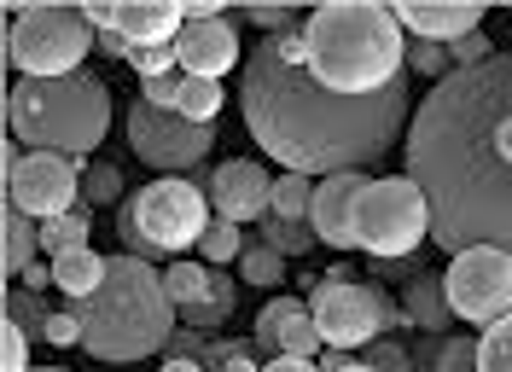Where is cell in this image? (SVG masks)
Returning <instances> with one entry per match:
<instances>
[{"label":"cell","mask_w":512,"mask_h":372,"mask_svg":"<svg viewBox=\"0 0 512 372\" xmlns=\"http://www.w3.org/2000/svg\"><path fill=\"white\" fill-rule=\"evenodd\" d=\"M512 117V53L478 70H448L408 123V181L431 204V239L460 250L512 256V163L495 146V128Z\"/></svg>","instance_id":"obj_1"},{"label":"cell","mask_w":512,"mask_h":372,"mask_svg":"<svg viewBox=\"0 0 512 372\" xmlns=\"http://www.w3.org/2000/svg\"><path fill=\"white\" fill-rule=\"evenodd\" d=\"M239 111L256 146L280 157L291 175H367L390 157L402 140L414 93L408 76L384 93H332L309 76V41L303 30L256 41L245 82H239Z\"/></svg>","instance_id":"obj_2"},{"label":"cell","mask_w":512,"mask_h":372,"mask_svg":"<svg viewBox=\"0 0 512 372\" xmlns=\"http://www.w3.org/2000/svg\"><path fill=\"white\" fill-rule=\"evenodd\" d=\"M76 326H82V349L94 361H146L169 349V338L181 332V309L169 297V285L152 262L140 256H111L105 268V285L94 297L70 303Z\"/></svg>","instance_id":"obj_3"},{"label":"cell","mask_w":512,"mask_h":372,"mask_svg":"<svg viewBox=\"0 0 512 372\" xmlns=\"http://www.w3.org/2000/svg\"><path fill=\"white\" fill-rule=\"evenodd\" d=\"M303 41H309V76L332 93H384L390 82H402L408 64V35L396 24V6L373 0L315 6Z\"/></svg>","instance_id":"obj_4"},{"label":"cell","mask_w":512,"mask_h":372,"mask_svg":"<svg viewBox=\"0 0 512 372\" xmlns=\"http://www.w3.org/2000/svg\"><path fill=\"white\" fill-rule=\"evenodd\" d=\"M6 128L30 146V152H59V157H94L99 140L111 134V93L94 70L35 82L24 76L6 93Z\"/></svg>","instance_id":"obj_5"},{"label":"cell","mask_w":512,"mask_h":372,"mask_svg":"<svg viewBox=\"0 0 512 372\" xmlns=\"http://www.w3.org/2000/svg\"><path fill=\"white\" fill-rule=\"evenodd\" d=\"M210 233V198L204 181H181V175H158L140 186L123 204V245L128 256L152 262V256H181V250L204 245Z\"/></svg>","instance_id":"obj_6"},{"label":"cell","mask_w":512,"mask_h":372,"mask_svg":"<svg viewBox=\"0 0 512 372\" xmlns=\"http://www.w3.org/2000/svg\"><path fill=\"white\" fill-rule=\"evenodd\" d=\"M94 47H99V35L82 6H24L6 24V59L18 64L24 76H35V82L76 76Z\"/></svg>","instance_id":"obj_7"},{"label":"cell","mask_w":512,"mask_h":372,"mask_svg":"<svg viewBox=\"0 0 512 372\" xmlns=\"http://www.w3.org/2000/svg\"><path fill=\"white\" fill-rule=\"evenodd\" d=\"M431 239V204L408 175L396 181H367L361 204H355V250H367L373 262H402L419 256Z\"/></svg>","instance_id":"obj_8"},{"label":"cell","mask_w":512,"mask_h":372,"mask_svg":"<svg viewBox=\"0 0 512 372\" xmlns=\"http://www.w3.org/2000/svg\"><path fill=\"white\" fill-rule=\"evenodd\" d=\"M309 314H315L326 349H367V343L384 338V326H408L402 303H390L367 279H350L344 268H332L309 291Z\"/></svg>","instance_id":"obj_9"},{"label":"cell","mask_w":512,"mask_h":372,"mask_svg":"<svg viewBox=\"0 0 512 372\" xmlns=\"http://www.w3.org/2000/svg\"><path fill=\"white\" fill-rule=\"evenodd\" d=\"M6 204L24 210L30 221L70 216L82 204V163L59 152H30L18 157L6 146Z\"/></svg>","instance_id":"obj_10"},{"label":"cell","mask_w":512,"mask_h":372,"mask_svg":"<svg viewBox=\"0 0 512 372\" xmlns=\"http://www.w3.org/2000/svg\"><path fill=\"white\" fill-rule=\"evenodd\" d=\"M448 309L454 320H472V326H495L512 314V256L507 250H460L443 274Z\"/></svg>","instance_id":"obj_11"},{"label":"cell","mask_w":512,"mask_h":372,"mask_svg":"<svg viewBox=\"0 0 512 372\" xmlns=\"http://www.w3.org/2000/svg\"><path fill=\"white\" fill-rule=\"evenodd\" d=\"M128 146H134L140 163H152L158 175H181V169H198L210 157L216 128L187 123L181 111H158V105L134 99V111H128Z\"/></svg>","instance_id":"obj_12"},{"label":"cell","mask_w":512,"mask_h":372,"mask_svg":"<svg viewBox=\"0 0 512 372\" xmlns=\"http://www.w3.org/2000/svg\"><path fill=\"white\" fill-rule=\"evenodd\" d=\"M210 210H216V221H262L268 210H274V175L256 163V157H227V163H216V175H210Z\"/></svg>","instance_id":"obj_13"},{"label":"cell","mask_w":512,"mask_h":372,"mask_svg":"<svg viewBox=\"0 0 512 372\" xmlns=\"http://www.w3.org/2000/svg\"><path fill=\"white\" fill-rule=\"evenodd\" d=\"M175 53H181V76L222 82L239 64V30H233V18H198V24L175 35Z\"/></svg>","instance_id":"obj_14"},{"label":"cell","mask_w":512,"mask_h":372,"mask_svg":"<svg viewBox=\"0 0 512 372\" xmlns=\"http://www.w3.org/2000/svg\"><path fill=\"white\" fill-rule=\"evenodd\" d=\"M373 175H326L315 186V239L332 250H355V204Z\"/></svg>","instance_id":"obj_15"},{"label":"cell","mask_w":512,"mask_h":372,"mask_svg":"<svg viewBox=\"0 0 512 372\" xmlns=\"http://www.w3.org/2000/svg\"><path fill=\"white\" fill-rule=\"evenodd\" d=\"M396 24L414 35V41H466V35L483 30V6H419V0H402L396 6Z\"/></svg>","instance_id":"obj_16"},{"label":"cell","mask_w":512,"mask_h":372,"mask_svg":"<svg viewBox=\"0 0 512 372\" xmlns=\"http://www.w3.org/2000/svg\"><path fill=\"white\" fill-rule=\"evenodd\" d=\"M187 30V6L175 0H123L117 6V35L128 47H146V41H175Z\"/></svg>","instance_id":"obj_17"},{"label":"cell","mask_w":512,"mask_h":372,"mask_svg":"<svg viewBox=\"0 0 512 372\" xmlns=\"http://www.w3.org/2000/svg\"><path fill=\"white\" fill-rule=\"evenodd\" d=\"M402 314H408V326L419 332H443L454 309H448V291H443V274H414L408 279V291H402Z\"/></svg>","instance_id":"obj_18"},{"label":"cell","mask_w":512,"mask_h":372,"mask_svg":"<svg viewBox=\"0 0 512 372\" xmlns=\"http://www.w3.org/2000/svg\"><path fill=\"white\" fill-rule=\"evenodd\" d=\"M105 268H111V256H99V250H70L53 262V291H64V303H82V297H94L99 285H105Z\"/></svg>","instance_id":"obj_19"},{"label":"cell","mask_w":512,"mask_h":372,"mask_svg":"<svg viewBox=\"0 0 512 372\" xmlns=\"http://www.w3.org/2000/svg\"><path fill=\"white\" fill-rule=\"evenodd\" d=\"M41 250V221H30L24 210H0V262H6V274L24 279V268H35L30 256Z\"/></svg>","instance_id":"obj_20"},{"label":"cell","mask_w":512,"mask_h":372,"mask_svg":"<svg viewBox=\"0 0 512 372\" xmlns=\"http://www.w3.org/2000/svg\"><path fill=\"white\" fill-rule=\"evenodd\" d=\"M233 303H239V279H227L222 268H216V279H210V297H204V303H192V309H181V326H187V332H198V338H210L227 314H233Z\"/></svg>","instance_id":"obj_21"},{"label":"cell","mask_w":512,"mask_h":372,"mask_svg":"<svg viewBox=\"0 0 512 372\" xmlns=\"http://www.w3.org/2000/svg\"><path fill=\"white\" fill-rule=\"evenodd\" d=\"M88 216H94V204L82 198L70 216L41 221V250H47L53 262H59V256H70V250H88V233H94V227H88Z\"/></svg>","instance_id":"obj_22"},{"label":"cell","mask_w":512,"mask_h":372,"mask_svg":"<svg viewBox=\"0 0 512 372\" xmlns=\"http://www.w3.org/2000/svg\"><path fill=\"white\" fill-rule=\"evenodd\" d=\"M256 239L268 250H280V256H309V250L320 245L309 221H286V216H262L256 221Z\"/></svg>","instance_id":"obj_23"},{"label":"cell","mask_w":512,"mask_h":372,"mask_svg":"<svg viewBox=\"0 0 512 372\" xmlns=\"http://www.w3.org/2000/svg\"><path fill=\"white\" fill-rule=\"evenodd\" d=\"M315 186L320 181H309V175H280V181H274V210H268V216H286V221H309V227H315Z\"/></svg>","instance_id":"obj_24"},{"label":"cell","mask_w":512,"mask_h":372,"mask_svg":"<svg viewBox=\"0 0 512 372\" xmlns=\"http://www.w3.org/2000/svg\"><path fill=\"white\" fill-rule=\"evenodd\" d=\"M210 279H216V268H204V262H169V268H163V285H169L175 309L204 303V297H210Z\"/></svg>","instance_id":"obj_25"},{"label":"cell","mask_w":512,"mask_h":372,"mask_svg":"<svg viewBox=\"0 0 512 372\" xmlns=\"http://www.w3.org/2000/svg\"><path fill=\"white\" fill-rule=\"evenodd\" d=\"M222 82H204V76H181V117L187 123H204V128H216V111H222Z\"/></svg>","instance_id":"obj_26"},{"label":"cell","mask_w":512,"mask_h":372,"mask_svg":"<svg viewBox=\"0 0 512 372\" xmlns=\"http://www.w3.org/2000/svg\"><path fill=\"white\" fill-rule=\"evenodd\" d=\"M239 279H251V285H262V291H274V285H286V256L256 239V245H245V256H239Z\"/></svg>","instance_id":"obj_27"},{"label":"cell","mask_w":512,"mask_h":372,"mask_svg":"<svg viewBox=\"0 0 512 372\" xmlns=\"http://www.w3.org/2000/svg\"><path fill=\"white\" fill-rule=\"evenodd\" d=\"M128 64L140 70V82H158V76L181 70V53H175V41H146V47H128Z\"/></svg>","instance_id":"obj_28"},{"label":"cell","mask_w":512,"mask_h":372,"mask_svg":"<svg viewBox=\"0 0 512 372\" xmlns=\"http://www.w3.org/2000/svg\"><path fill=\"white\" fill-rule=\"evenodd\" d=\"M478 372H512V314L483 326L478 338Z\"/></svg>","instance_id":"obj_29"},{"label":"cell","mask_w":512,"mask_h":372,"mask_svg":"<svg viewBox=\"0 0 512 372\" xmlns=\"http://www.w3.org/2000/svg\"><path fill=\"white\" fill-rule=\"evenodd\" d=\"M303 309H309L303 297H274L268 309L256 314V332H251V349H256V355H268V349H274V332L286 326L291 314H303Z\"/></svg>","instance_id":"obj_30"},{"label":"cell","mask_w":512,"mask_h":372,"mask_svg":"<svg viewBox=\"0 0 512 372\" xmlns=\"http://www.w3.org/2000/svg\"><path fill=\"white\" fill-rule=\"evenodd\" d=\"M204 268H222V262H239L245 256V233L233 227V221H210V233H204Z\"/></svg>","instance_id":"obj_31"},{"label":"cell","mask_w":512,"mask_h":372,"mask_svg":"<svg viewBox=\"0 0 512 372\" xmlns=\"http://www.w3.org/2000/svg\"><path fill=\"white\" fill-rule=\"evenodd\" d=\"M82 198L88 204H117L123 198V169L117 163H82Z\"/></svg>","instance_id":"obj_32"},{"label":"cell","mask_w":512,"mask_h":372,"mask_svg":"<svg viewBox=\"0 0 512 372\" xmlns=\"http://www.w3.org/2000/svg\"><path fill=\"white\" fill-rule=\"evenodd\" d=\"M6 320L24 326L30 338H47V320H53V314L41 309V291H6Z\"/></svg>","instance_id":"obj_33"},{"label":"cell","mask_w":512,"mask_h":372,"mask_svg":"<svg viewBox=\"0 0 512 372\" xmlns=\"http://www.w3.org/2000/svg\"><path fill=\"white\" fill-rule=\"evenodd\" d=\"M239 18H245L251 30H262V35H291V30H303V24H309V18H303V12H291V6H245Z\"/></svg>","instance_id":"obj_34"},{"label":"cell","mask_w":512,"mask_h":372,"mask_svg":"<svg viewBox=\"0 0 512 372\" xmlns=\"http://www.w3.org/2000/svg\"><path fill=\"white\" fill-rule=\"evenodd\" d=\"M408 70L431 76V82H443L448 70H454V59H448L443 41H414V35H408Z\"/></svg>","instance_id":"obj_35"},{"label":"cell","mask_w":512,"mask_h":372,"mask_svg":"<svg viewBox=\"0 0 512 372\" xmlns=\"http://www.w3.org/2000/svg\"><path fill=\"white\" fill-rule=\"evenodd\" d=\"M0 372H35L30 367V332L24 326H0Z\"/></svg>","instance_id":"obj_36"},{"label":"cell","mask_w":512,"mask_h":372,"mask_svg":"<svg viewBox=\"0 0 512 372\" xmlns=\"http://www.w3.org/2000/svg\"><path fill=\"white\" fill-rule=\"evenodd\" d=\"M437 372H478V338H448L437 349Z\"/></svg>","instance_id":"obj_37"},{"label":"cell","mask_w":512,"mask_h":372,"mask_svg":"<svg viewBox=\"0 0 512 372\" xmlns=\"http://www.w3.org/2000/svg\"><path fill=\"white\" fill-rule=\"evenodd\" d=\"M367 367H373V372H414V355L379 338V343H367Z\"/></svg>","instance_id":"obj_38"},{"label":"cell","mask_w":512,"mask_h":372,"mask_svg":"<svg viewBox=\"0 0 512 372\" xmlns=\"http://www.w3.org/2000/svg\"><path fill=\"white\" fill-rule=\"evenodd\" d=\"M140 99L158 105V111H175L181 105V70L175 76H158V82H140Z\"/></svg>","instance_id":"obj_39"},{"label":"cell","mask_w":512,"mask_h":372,"mask_svg":"<svg viewBox=\"0 0 512 372\" xmlns=\"http://www.w3.org/2000/svg\"><path fill=\"white\" fill-rule=\"evenodd\" d=\"M47 343H82V326H76V314L70 309L47 320Z\"/></svg>","instance_id":"obj_40"},{"label":"cell","mask_w":512,"mask_h":372,"mask_svg":"<svg viewBox=\"0 0 512 372\" xmlns=\"http://www.w3.org/2000/svg\"><path fill=\"white\" fill-rule=\"evenodd\" d=\"M227 372H262V367H256V349H251V343H239V355L227 361Z\"/></svg>","instance_id":"obj_41"},{"label":"cell","mask_w":512,"mask_h":372,"mask_svg":"<svg viewBox=\"0 0 512 372\" xmlns=\"http://www.w3.org/2000/svg\"><path fill=\"white\" fill-rule=\"evenodd\" d=\"M99 53H105V59H128V41L111 30V35H99Z\"/></svg>","instance_id":"obj_42"},{"label":"cell","mask_w":512,"mask_h":372,"mask_svg":"<svg viewBox=\"0 0 512 372\" xmlns=\"http://www.w3.org/2000/svg\"><path fill=\"white\" fill-rule=\"evenodd\" d=\"M53 285V268H24V291H47Z\"/></svg>","instance_id":"obj_43"},{"label":"cell","mask_w":512,"mask_h":372,"mask_svg":"<svg viewBox=\"0 0 512 372\" xmlns=\"http://www.w3.org/2000/svg\"><path fill=\"white\" fill-rule=\"evenodd\" d=\"M262 372H320L315 361H262Z\"/></svg>","instance_id":"obj_44"},{"label":"cell","mask_w":512,"mask_h":372,"mask_svg":"<svg viewBox=\"0 0 512 372\" xmlns=\"http://www.w3.org/2000/svg\"><path fill=\"white\" fill-rule=\"evenodd\" d=\"M495 146H501V157H507V163H512V117H507V123H501V128H495Z\"/></svg>","instance_id":"obj_45"},{"label":"cell","mask_w":512,"mask_h":372,"mask_svg":"<svg viewBox=\"0 0 512 372\" xmlns=\"http://www.w3.org/2000/svg\"><path fill=\"white\" fill-rule=\"evenodd\" d=\"M163 372H204V367H198V361H181V355H169V361H163Z\"/></svg>","instance_id":"obj_46"},{"label":"cell","mask_w":512,"mask_h":372,"mask_svg":"<svg viewBox=\"0 0 512 372\" xmlns=\"http://www.w3.org/2000/svg\"><path fill=\"white\" fill-rule=\"evenodd\" d=\"M344 372H373V367H367V361H350V367H344Z\"/></svg>","instance_id":"obj_47"},{"label":"cell","mask_w":512,"mask_h":372,"mask_svg":"<svg viewBox=\"0 0 512 372\" xmlns=\"http://www.w3.org/2000/svg\"><path fill=\"white\" fill-rule=\"evenodd\" d=\"M35 372H64V367H35Z\"/></svg>","instance_id":"obj_48"}]
</instances>
